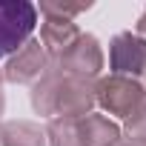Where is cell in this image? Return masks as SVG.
<instances>
[{"label":"cell","mask_w":146,"mask_h":146,"mask_svg":"<svg viewBox=\"0 0 146 146\" xmlns=\"http://www.w3.org/2000/svg\"><path fill=\"white\" fill-rule=\"evenodd\" d=\"M112 63L117 72H143L140 66H146V43L135 40L132 35H120L112 46Z\"/></svg>","instance_id":"cell-4"},{"label":"cell","mask_w":146,"mask_h":146,"mask_svg":"<svg viewBox=\"0 0 146 146\" xmlns=\"http://www.w3.org/2000/svg\"><path fill=\"white\" fill-rule=\"evenodd\" d=\"M0 109H3V95H0Z\"/></svg>","instance_id":"cell-7"},{"label":"cell","mask_w":146,"mask_h":146,"mask_svg":"<svg viewBox=\"0 0 146 146\" xmlns=\"http://www.w3.org/2000/svg\"><path fill=\"white\" fill-rule=\"evenodd\" d=\"M129 135H132V140H137V143H146V106H143V109H137V112L132 115Z\"/></svg>","instance_id":"cell-6"},{"label":"cell","mask_w":146,"mask_h":146,"mask_svg":"<svg viewBox=\"0 0 146 146\" xmlns=\"http://www.w3.org/2000/svg\"><path fill=\"white\" fill-rule=\"evenodd\" d=\"M40 69H43V49H40V43H26V46H20L17 57L9 60L6 78L17 80V83H26V80L40 75Z\"/></svg>","instance_id":"cell-3"},{"label":"cell","mask_w":146,"mask_h":146,"mask_svg":"<svg viewBox=\"0 0 146 146\" xmlns=\"http://www.w3.org/2000/svg\"><path fill=\"white\" fill-rule=\"evenodd\" d=\"M140 100H143V89L132 80L112 78L100 86V103L115 115H135L140 109Z\"/></svg>","instance_id":"cell-2"},{"label":"cell","mask_w":146,"mask_h":146,"mask_svg":"<svg viewBox=\"0 0 146 146\" xmlns=\"http://www.w3.org/2000/svg\"><path fill=\"white\" fill-rule=\"evenodd\" d=\"M6 146H43V135L29 123H17L6 132Z\"/></svg>","instance_id":"cell-5"},{"label":"cell","mask_w":146,"mask_h":146,"mask_svg":"<svg viewBox=\"0 0 146 146\" xmlns=\"http://www.w3.org/2000/svg\"><path fill=\"white\" fill-rule=\"evenodd\" d=\"M37 9L23 0H0V57L20 52V43L35 32Z\"/></svg>","instance_id":"cell-1"}]
</instances>
